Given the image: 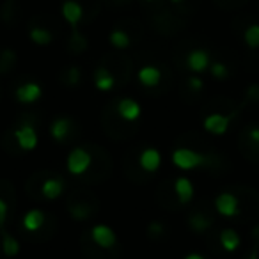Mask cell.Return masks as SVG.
Here are the masks:
<instances>
[{"label":"cell","instance_id":"5","mask_svg":"<svg viewBox=\"0 0 259 259\" xmlns=\"http://www.w3.org/2000/svg\"><path fill=\"white\" fill-rule=\"evenodd\" d=\"M229 124H231V115L219 114V112L206 115L204 122H202V126H204L206 132H209L211 135H219V137L226 134L227 128H229Z\"/></svg>","mask_w":259,"mask_h":259},{"label":"cell","instance_id":"34","mask_svg":"<svg viewBox=\"0 0 259 259\" xmlns=\"http://www.w3.org/2000/svg\"><path fill=\"white\" fill-rule=\"evenodd\" d=\"M248 94H250V96H254V98H259V85H250Z\"/></svg>","mask_w":259,"mask_h":259},{"label":"cell","instance_id":"18","mask_svg":"<svg viewBox=\"0 0 259 259\" xmlns=\"http://www.w3.org/2000/svg\"><path fill=\"white\" fill-rule=\"evenodd\" d=\"M23 227H25L29 233H34V231H39L45 224V213L41 209H30L23 215Z\"/></svg>","mask_w":259,"mask_h":259},{"label":"cell","instance_id":"33","mask_svg":"<svg viewBox=\"0 0 259 259\" xmlns=\"http://www.w3.org/2000/svg\"><path fill=\"white\" fill-rule=\"evenodd\" d=\"M108 6H115V8H122V6H126V4H130L132 0H105Z\"/></svg>","mask_w":259,"mask_h":259},{"label":"cell","instance_id":"22","mask_svg":"<svg viewBox=\"0 0 259 259\" xmlns=\"http://www.w3.org/2000/svg\"><path fill=\"white\" fill-rule=\"evenodd\" d=\"M75 2H78L80 8H82L83 22H89L91 18H94L101 4V0H75Z\"/></svg>","mask_w":259,"mask_h":259},{"label":"cell","instance_id":"30","mask_svg":"<svg viewBox=\"0 0 259 259\" xmlns=\"http://www.w3.org/2000/svg\"><path fill=\"white\" fill-rule=\"evenodd\" d=\"M188 85H190L192 91H201L204 83H202V80L199 78V76H190V78H188Z\"/></svg>","mask_w":259,"mask_h":259},{"label":"cell","instance_id":"27","mask_svg":"<svg viewBox=\"0 0 259 259\" xmlns=\"http://www.w3.org/2000/svg\"><path fill=\"white\" fill-rule=\"evenodd\" d=\"M213 2L222 9H238L243 4H247L248 0H213Z\"/></svg>","mask_w":259,"mask_h":259},{"label":"cell","instance_id":"2","mask_svg":"<svg viewBox=\"0 0 259 259\" xmlns=\"http://www.w3.org/2000/svg\"><path fill=\"white\" fill-rule=\"evenodd\" d=\"M91 162H93V156H91V153L87 149L75 148L68 153L66 167H68V172L73 174V176H82L91 167Z\"/></svg>","mask_w":259,"mask_h":259},{"label":"cell","instance_id":"7","mask_svg":"<svg viewBox=\"0 0 259 259\" xmlns=\"http://www.w3.org/2000/svg\"><path fill=\"white\" fill-rule=\"evenodd\" d=\"M211 64V59H209V54L202 48H194V50L188 52L187 55V66L190 71L194 73H202L209 68Z\"/></svg>","mask_w":259,"mask_h":259},{"label":"cell","instance_id":"6","mask_svg":"<svg viewBox=\"0 0 259 259\" xmlns=\"http://www.w3.org/2000/svg\"><path fill=\"white\" fill-rule=\"evenodd\" d=\"M91 238H93L94 243L101 248H112L115 245V241H117V236H115L114 229L105 226V224L94 226L93 229H91Z\"/></svg>","mask_w":259,"mask_h":259},{"label":"cell","instance_id":"29","mask_svg":"<svg viewBox=\"0 0 259 259\" xmlns=\"http://www.w3.org/2000/svg\"><path fill=\"white\" fill-rule=\"evenodd\" d=\"M80 69L78 68H75V66H73V68H69L68 69V82L69 83H73V85H75V83H78L80 82Z\"/></svg>","mask_w":259,"mask_h":259},{"label":"cell","instance_id":"19","mask_svg":"<svg viewBox=\"0 0 259 259\" xmlns=\"http://www.w3.org/2000/svg\"><path fill=\"white\" fill-rule=\"evenodd\" d=\"M110 43L114 45L119 50H124L132 45V36H130V30L124 29L122 25H117L110 34Z\"/></svg>","mask_w":259,"mask_h":259},{"label":"cell","instance_id":"11","mask_svg":"<svg viewBox=\"0 0 259 259\" xmlns=\"http://www.w3.org/2000/svg\"><path fill=\"white\" fill-rule=\"evenodd\" d=\"M94 85L101 93H110L115 85V76L112 75V71L105 66H98L94 71Z\"/></svg>","mask_w":259,"mask_h":259},{"label":"cell","instance_id":"12","mask_svg":"<svg viewBox=\"0 0 259 259\" xmlns=\"http://www.w3.org/2000/svg\"><path fill=\"white\" fill-rule=\"evenodd\" d=\"M139 163H141V167L146 172H155V170H158V167L162 165V155H160L158 149L148 148L141 153Z\"/></svg>","mask_w":259,"mask_h":259},{"label":"cell","instance_id":"25","mask_svg":"<svg viewBox=\"0 0 259 259\" xmlns=\"http://www.w3.org/2000/svg\"><path fill=\"white\" fill-rule=\"evenodd\" d=\"M170 4L174 6V9L178 13H187V9L188 11L195 9V6L199 4V0H170Z\"/></svg>","mask_w":259,"mask_h":259},{"label":"cell","instance_id":"9","mask_svg":"<svg viewBox=\"0 0 259 259\" xmlns=\"http://www.w3.org/2000/svg\"><path fill=\"white\" fill-rule=\"evenodd\" d=\"M117 114L121 115L124 121H137L142 114V108L139 105V101H135L134 98H121L117 101Z\"/></svg>","mask_w":259,"mask_h":259},{"label":"cell","instance_id":"32","mask_svg":"<svg viewBox=\"0 0 259 259\" xmlns=\"http://www.w3.org/2000/svg\"><path fill=\"white\" fill-rule=\"evenodd\" d=\"M149 233H153V234H162L163 233V226H162V224H158V222H153L151 226H149Z\"/></svg>","mask_w":259,"mask_h":259},{"label":"cell","instance_id":"23","mask_svg":"<svg viewBox=\"0 0 259 259\" xmlns=\"http://www.w3.org/2000/svg\"><path fill=\"white\" fill-rule=\"evenodd\" d=\"M243 39L250 48H259V25L257 23H250V25L243 30Z\"/></svg>","mask_w":259,"mask_h":259},{"label":"cell","instance_id":"15","mask_svg":"<svg viewBox=\"0 0 259 259\" xmlns=\"http://www.w3.org/2000/svg\"><path fill=\"white\" fill-rule=\"evenodd\" d=\"M137 78L144 87H156L162 80V71L156 66H144L139 69Z\"/></svg>","mask_w":259,"mask_h":259},{"label":"cell","instance_id":"21","mask_svg":"<svg viewBox=\"0 0 259 259\" xmlns=\"http://www.w3.org/2000/svg\"><path fill=\"white\" fill-rule=\"evenodd\" d=\"M2 252L8 257H15L20 252V241L13 234H9L8 231H4V227H2Z\"/></svg>","mask_w":259,"mask_h":259},{"label":"cell","instance_id":"1","mask_svg":"<svg viewBox=\"0 0 259 259\" xmlns=\"http://www.w3.org/2000/svg\"><path fill=\"white\" fill-rule=\"evenodd\" d=\"M206 160H208L206 155L194 151V149H188V148H178L176 151L172 153V163L181 170L197 169V167L204 165Z\"/></svg>","mask_w":259,"mask_h":259},{"label":"cell","instance_id":"16","mask_svg":"<svg viewBox=\"0 0 259 259\" xmlns=\"http://www.w3.org/2000/svg\"><path fill=\"white\" fill-rule=\"evenodd\" d=\"M62 192H64V181L61 178H48L41 185V194L45 199H50V201L61 197Z\"/></svg>","mask_w":259,"mask_h":259},{"label":"cell","instance_id":"14","mask_svg":"<svg viewBox=\"0 0 259 259\" xmlns=\"http://www.w3.org/2000/svg\"><path fill=\"white\" fill-rule=\"evenodd\" d=\"M62 15H64L66 22H68L73 29H75L80 22H83V11L78 2H75V0H64V4H62Z\"/></svg>","mask_w":259,"mask_h":259},{"label":"cell","instance_id":"28","mask_svg":"<svg viewBox=\"0 0 259 259\" xmlns=\"http://www.w3.org/2000/svg\"><path fill=\"white\" fill-rule=\"evenodd\" d=\"M8 215H9V204L0 197V229L4 227L6 220H8Z\"/></svg>","mask_w":259,"mask_h":259},{"label":"cell","instance_id":"20","mask_svg":"<svg viewBox=\"0 0 259 259\" xmlns=\"http://www.w3.org/2000/svg\"><path fill=\"white\" fill-rule=\"evenodd\" d=\"M219 240H220L222 248H224V250H227V252L238 250V247H240V243H241L240 234H238L234 229H224L222 233H220Z\"/></svg>","mask_w":259,"mask_h":259},{"label":"cell","instance_id":"31","mask_svg":"<svg viewBox=\"0 0 259 259\" xmlns=\"http://www.w3.org/2000/svg\"><path fill=\"white\" fill-rule=\"evenodd\" d=\"M247 135L252 142L259 144V126H250V128L247 130Z\"/></svg>","mask_w":259,"mask_h":259},{"label":"cell","instance_id":"13","mask_svg":"<svg viewBox=\"0 0 259 259\" xmlns=\"http://www.w3.org/2000/svg\"><path fill=\"white\" fill-rule=\"evenodd\" d=\"M174 192H176V197L181 204H188V202L194 199V194H195L192 181L185 176H180L174 181Z\"/></svg>","mask_w":259,"mask_h":259},{"label":"cell","instance_id":"17","mask_svg":"<svg viewBox=\"0 0 259 259\" xmlns=\"http://www.w3.org/2000/svg\"><path fill=\"white\" fill-rule=\"evenodd\" d=\"M69 128H71V122H69L68 117L55 119V121L50 124L52 139H54V141H57V142H64L66 137H68V134H69Z\"/></svg>","mask_w":259,"mask_h":259},{"label":"cell","instance_id":"24","mask_svg":"<svg viewBox=\"0 0 259 259\" xmlns=\"http://www.w3.org/2000/svg\"><path fill=\"white\" fill-rule=\"evenodd\" d=\"M209 71H211V76L215 80H227V76H229V69H227V66L220 61L211 62V64H209Z\"/></svg>","mask_w":259,"mask_h":259},{"label":"cell","instance_id":"4","mask_svg":"<svg viewBox=\"0 0 259 259\" xmlns=\"http://www.w3.org/2000/svg\"><path fill=\"white\" fill-rule=\"evenodd\" d=\"M15 137H16L18 146L23 149V151H32V149L37 148V142H39L36 128H34L32 124H29V122H23V124L16 130Z\"/></svg>","mask_w":259,"mask_h":259},{"label":"cell","instance_id":"26","mask_svg":"<svg viewBox=\"0 0 259 259\" xmlns=\"http://www.w3.org/2000/svg\"><path fill=\"white\" fill-rule=\"evenodd\" d=\"M211 220L204 215H192L190 217V226L194 227L195 231H204L206 227H209Z\"/></svg>","mask_w":259,"mask_h":259},{"label":"cell","instance_id":"10","mask_svg":"<svg viewBox=\"0 0 259 259\" xmlns=\"http://www.w3.org/2000/svg\"><path fill=\"white\" fill-rule=\"evenodd\" d=\"M43 94V89H41L39 83L36 82H25L16 89V100L20 103H34L37 101Z\"/></svg>","mask_w":259,"mask_h":259},{"label":"cell","instance_id":"3","mask_svg":"<svg viewBox=\"0 0 259 259\" xmlns=\"http://www.w3.org/2000/svg\"><path fill=\"white\" fill-rule=\"evenodd\" d=\"M215 208L226 219H233L240 213V201L234 194L231 192H222V194L217 195L215 199Z\"/></svg>","mask_w":259,"mask_h":259},{"label":"cell","instance_id":"35","mask_svg":"<svg viewBox=\"0 0 259 259\" xmlns=\"http://www.w3.org/2000/svg\"><path fill=\"white\" fill-rule=\"evenodd\" d=\"M185 259H204V255L197 254V252H192V254L185 255Z\"/></svg>","mask_w":259,"mask_h":259},{"label":"cell","instance_id":"8","mask_svg":"<svg viewBox=\"0 0 259 259\" xmlns=\"http://www.w3.org/2000/svg\"><path fill=\"white\" fill-rule=\"evenodd\" d=\"M29 37L36 45H50L54 41V32L50 30V27H47L45 23H41L39 16L32 20L29 29Z\"/></svg>","mask_w":259,"mask_h":259},{"label":"cell","instance_id":"36","mask_svg":"<svg viewBox=\"0 0 259 259\" xmlns=\"http://www.w3.org/2000/svg\"><path fill=\"white\" fill-rule=\"evenodd\" d=\"M142 2H146V6H149V8H153V6L162 4V0H142Z\"/></svg>","mask_w":259,"mask_h":259},{"label":"cell","instance_id":"37","mask_svg":"<svg viewBox=\"0 0 259 259\" xmlns=\"http://www.w3.org/2000/svg\"><path fill=\"white\" fill-rule=\"evenodd\" d=\"M248 259H259V257H257V247H254V250L250 252V255H248Z\"/></svg>","mask_w":259,"mask_h":259}]
</instances>
